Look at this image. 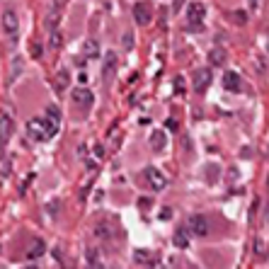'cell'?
<instances>
[{"instance_id":"6da1fadb","label":"cell","mask_w":269,"mask_h":269,"mask_svg":"<svg viewBox=\"0 0 269 269\" xmlns=\"http://www.w3.org/2000/svg\"><path fill=\"white\" fill-rule=\"evenodd\" d=\"M56 131L46 124V119H29L27 121V136L32 138V141H37V143H41V141H49L51 136H54Z\"/></svg>"},{"instance_id":"7a4b0ae2","label":"cell","mask_w":269,"mask_h":269,"mask_svg":"<svg viewBox=\"0 0 269 269\" xmlns=\"http://www.w3.org/2000/svg\"><path fill=\"white\" fill-rule=\"evenodd\" d=\"M0 25H3V32H5V34H10V37L17 34V29H20V17H17V13H15L13 8H5V10H3V15H0Z\"/></svg>"},{"instance_id":"3957f363","label":"cell","mask_w":269,"mask_h":269,"mask_svg":"<svg viewBox=\"0 0 269 269\" xmlns=\"http://www.w3.org/2000/svg\"><path fill=\"white\" fill-rule=\"evenodd\" d=\"M13 134H15V119L10 117V112H3L0 114V146H8Z\"/></svg>"},{"instance_id":"277c9868","label":"cell","mask_w":269,"mask_h":269,"mask_svg":"<svg viewBox=\"0 0 269 269\" xmlns=\"http://www.w3.org/2000/svg\"><path fill=\"white\" fill-rule=\"evenodd\" d=\"M146 182H148V187L153 189V192H162V189L167 187V177H165V172L158 170V167H148V170H146Z\"/></svg>"},{"instance_id":"5b68a950","label":"cell","mask_w":269,"mask_h":269,"mask_svg":"<svg viewBox=\"0 0 269 269\" xmlns=\"http://www.w3.org/2000/svg\"><path fill=\"white\" fill-rule=\"evenodd\" d=\"M189 233H194V235L204 238V235L209 233V218H206V216H202V214L189 216Z\"/></svg>"},{"instance_id":"8992f818","label":"cell","mask_w":269,"mask_h":269,"mask_svg":"<svg viewBox=\"0 0 269 269\" xmlns=\"http://www.w3.org/2000/svg\"><path fill=\"white\" fill-rule=\"evenodd\" d=\"M204 17H206V8H204L202 3H189L187 5V20H189V25H194V27H199L204 22Z\"/></svg>"},{"instance_id":"52a82bcc","label":"cell","mask_w":269,"mask_h":269,"mask_svg":"<svg viewBox=\"0 0 269 269\" xmlns=\"http://www.w3.org/2000/svg\"><path fill=\"white\" fill-rule=\"evenodd\" d=\"M95 102V95L87 90V87H75V93H73V105L80 109H90Z\"/></svg>"},{"instance_id":"ba28073f","label":"cell","mask_w":269,"mask_h":269,"mask_svg":"<svg viewBox=\"0 0 269 269\" xmlns=\"http://www.w3.org/2000/svg\"><path fill=\"white\" fill-rule=\"evenodd\" d=\"M209 82H211V70L209 68H202V70L194 73V90L197 93H204L209 87Z\"/></svg>"},{"instance_id":"9c48e42d","label":"cell","mask_w":269,"mask_h":269,"mask_svg":"<svg viewBox=\"0 0 269 269\" xmlns=\"http://www.w3.org/2000/svg\"><path fill=\"white\" fill-rule=\"evenodd\" d=\"M134 17H136V22H138L141 27H146L153 15H150V8L146 5V3H136L134 5Z\"/></svg>"},{"instance_id":"30bf717a","label":"cell","mask_w":269,"mask_h":269,"mask_svg":"<svg viewBox=\"0 0 269 269\" xmlns=\"http://www.w3.org/2000/svg\"><path fill=\"white\" fill-rule=\"evenodd\" d=\"M223 87H226V90H230V93H240V90H242L240 75H238V73H233V70H228V73L223 75Z\"/></svg>"},{"instance_id":"8fae6325","label":"cell","mask_w":269,"mask_h":269,"mask_svg":"<svg viewBox=\"0 0 269 269\" xmlns=\"http://www.w3.org/2000/svg\"><path fill=\"white\" fill-rule=\"evenodd\" d=\"M95 235L97 238H102V240H109V238H114V226L109 223V221H100V223H95Z\"/></svg>"},{"instance_id":"7c38bea8","label":"cell","mask_w":269,"mask_h":269,"mask_svg":"<svg viewBox=\"0 0 269 269\" xmlns=\"http://www.w3.org/2000/svg\"><path fill=\"white\" fill-rule=\"evenodd\" d=\"M44 252H46V242L41 240V238H37V240H32V245H29L27 257L29 259H37V257H41Z\"/></svg>"},{"instance_id":"4fadbf2b","label":"cell","mask_w":269,"mask_h":269,"mask_svg":"<svg viewBox=\"0 0 269 269\" xmlns=\"http://www.w3.org/2000/svg\"><path fill=\"white\" fill-rule=\"evenodd\" d=\"M148 141H150V148L153 150H162L167 146V136H165V131H153Z\"/></svg>"},{"instance_id":"5bb4252c","label":"cell","mask_w":269,"mask_h":269,"mask_svg":"<svg viewBox=\"0 0 269 269\" xmlns=\"http://www.w3.org/2000/svg\"><path fill=\"white\" fill-rule=\"evenodd\" d=\"M172 245H175V247H180V250L189 247V230H185V228L175 230V235H172Z\"/></svg>"},{"instance_id":"9a60e30c","label":"cell","mask_w":269,"mask_h":269,"mask_svg":"<svg viewBox=\"0 0 269 269\" xmlns=\"http://www.w3.org/2000/svg\"><path fill=\"white\" fill-rule=\"evenodd\" d=\"M46 124L54 129L56 134H58V126H61V112H58L56 107H49V109H46Z\"/></svg>"},{"instance_id":"2e32d148","label":"cell","mask_w":269,"mask_h":269,"mask_svg":"<svg viewBox=\"0 0 269 269\" xmlns=\"http://www.w3.org/2000/svg\"><path fill=\"white\" fill-rule=\"evenodd\" d=\"M68 85H70V75H68V70H58V73H56V90H58V93H63Z\"/></svg>"},{"instance_id":"e0dca14e","label":"cell","mask_w":269,"mask_h":269,"mask_svg":"<svg viewBox=\"0 0 269 269\" xmlns=\"http://www.w3.org/2000/svg\"><path fill=\"white\" fill-rule=\"evenodd\" d=\"M209 58H211V66H223L226 63V51L221 46H216V49H211Z\"/></svg>"},{"instance_id":"ac0fdd59","label":"cell","mask_w":269,"mask_h":269,"mask_svg":"<svg viewBox=\"0 0 269 269\" xmlns=\"http://www.w3.org/2000/svg\"><path fill=\"white\" fill-rule=\"evenodd\" d=\"M85 56H87V58H97V56H100V44L95 39L85 41Z\"/></svg>"},{"instance_id":"d6986e66","label":"cell","mask_w":269,"mask_h":269,"mask_svg":"<svg viewBox=\"0 0 269 269\" xmlns=\"http://www.w3.org/2000/svg\"><path fill=\"white\" fill-rule=\"evenodd\" d=\"M114 66H117V58H114V54H107V56H105V68H102V73H105V80H109V75H112Z\"/></svg>"},{"instance_id":"ffe728a7","label":"cell","mask_w":269,"mask_h":269,"mask_svg":"<svg viewBox=\"0 0 269 269\" xmlns=\"http://www.w3.org/2000/svg\"><path fill=\"white\" fill-rule=\"evenodd\" d=\"M49 46L56 49V46H61V32H51V39H49Z\"/></svg>"},{"instance_id":"44dd1931","label":"cell","mask_w":269,"mask_h":269,"mask_svg":"<svg viewBox=\"0 0 269 269\" xmlns=\"http://www.w3.org/2000/svg\"><path fill=\"white\" fill-rule=\"evenodd\" d=\"M175 90H177V95L185 93V80H182V78H177L175 80Z\"/></svg>"},{"instance_id":"7402d4cb","label":"cell","mask_w":269,"mask_h":269,"mask_svg":"<svg viewBox=\"0 0 269 269\" xmlns=\"http://www.w3.org/2000/svg\"><path fill=\"white\" fill-rule=\"evenodd\" d=\"M93 153H95V155H97V158H102V155H105V148H102V146H95V148H93Z\"/></svg>"},{"instance_id":"603a6c76","label":"cell","mask_w":269,"mask_h":269,"mask_svg":"<svg viewBox=\"0 0 269 269\" xmlns=\"http://www.w3.org/2000/svg\"><path fill=\"white\" fill-rule=\"evenodd\" d=\"M136 259H138V262H146V259H150V257L146 255V252H136Z\"/></svg>"},{"instance_id":"cb8c5ba5","label":"cell","mask_w":269,"mask_h":269,"mask_svg":"<svg viewBox=\"0 0 269 269\" xmlns=\"http://www.w3.org/2000/svg\"><path fill=\"white\" fill-rule=\"evenodd\" d=\"M167 129H172V131H177V121H175V119H167Z\"/></svg>"},{"instance_id":"d4e9b609","label":"cell","mask_w":269,"mask_h":269,"mask_svg":"<svg viewBox=\"0 0 269 269\" xmlns=\"http://www.w3.org/2000/svg\"><path fill=\"white\" fill-rule=\"evenodd\" d=\"M124 46H126V49H131V34H126V39H124Z\"/></svg>"},{"instance_id":"484cf974","label":"cell","mask_w":269,"mask_h":269,"mask_svg":"<svg viewBox=\"0 0 269 269\" xmlns=\"http://www.w3.org/2000/svg\"><path fill=\"white\" fill-rule=\"evenodd\" d=\"M25 269H39V267H37V264H29V267H25Z\"/></svg>"},{"instance_id":"4316f807","label":"cell","mask_w":269,"mask_h":269,"mask_svg":"<svg viewBox=\"0 0 269 269\" xmlns=\"http://www.w3.org/2000/svg\"><path fill=\"white\" fill-rule=\"evenodd\" d=\"M250 3H252V5H255V3H257V0H250Z\"/></svg>"}]
</instances>
